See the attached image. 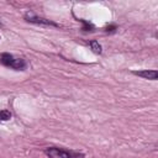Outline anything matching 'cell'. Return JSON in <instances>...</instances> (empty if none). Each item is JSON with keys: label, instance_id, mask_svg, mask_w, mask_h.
Instances as JSON below:
<instances>
[{"label": "cell", "instance_id": "obj_2", "mask_svg": "<svg viewBox=\"0 0 158 158\" xmlns=\"http://www.w3.org/2000/svg\"><path fill=\"white\" fill-rule=\"evenodd\" d=\"M44 154L48 158H75L73 152H68L62 148L57 147H48L44 149Z\"/></svg>", "mask_w": 158, "mask_h": 158}, {"label": "cell", "instance_id": "obj_6", "mask_svg": "<svg viewBox=\"0 0 158 158\" xmlns=\"http://www.w3.org/2000/svg\"><path fill=\"white\" fill-rule=\"evenodd\" d=\"M90 47H91L93 52H95V53H101V46L99 44L98 41H90Z\"/></svg>", "mask_w": 158, "mask_h": 158}, {"label": "cell", "instance_id": "obj_1", "mask_svg": "<svg viewBox=\"0 0 158 158\" xmlns=\"http://www.w3.org/2000/svg\"><path fill=\"white\" fill-rule=\"evenodd\" d=\"M0 62H1V64L6 65V67H10V68H12L15 70H23L27 67L25 59H22V58H15L12 54H9V53L1 54Z\"/></svg>", "mask_w": 158, "mask_h": 158}, {"label": "cell", "instance_id": "obj_5", "mask_svg": "<svg viewBox=\"0 0 158 158\" xmlns=\"http://www.w3.org/2000/svg\"><path fill=\"white\" fill-rule=\"evenodd\" d=\"M11 118V112L9 110H0V121H7Z\"/></svg>", "mask_w": 158, "mask_h": 158}, {"label": "cell", "instance_id": "obj_8", "mask_svg": "<svg viewBox=\"0 0 158 158\" xmlns=\"http://www.w3.org/2000/svg\"><path fill=\"white\" fill-rule=\"evenodd\" d=\"M115 28H116L115 26H110V27H107V30H106V31H107V32H109V31H110V32H112Z\"/></svg>", "mask_w": 158, "mask_h": 158}, {"label": "cell", "instance_id": "obj_7", "mask_svg": "<svg viewBox=\"0 0 158 158\" xmlns=\"http://www.w3.org/2000/svg\"><path fill=\"white\" fill-rule=\"evenodd\" d=\"M80 21L84 23V27H83L84 31H91V30H93V26H91L89 22H86V21H84V20H80Z\"/></svg>", "mask_w": 158, "mask_h": 158}, {"label": "cell", "instance_id": "obj_3", "mask_svg": "<svg viewBox=\"0 0 158 158\" xmlns=\"http://www.w3.org/2000/svg\"><path fill=\"white\" fill-rule=\"evenodd\" d=\"M23 17H25V20H26V21L32 22V23L59 27V25H58V23H56V22H53V21H49V20H47V19H44V17H40V16H37L36 14H33V12H31V11H27V12L25 14V16H23Z\"/></svg>", "mask_w": 158, "mask_h": 158}, {"label": "cell", "instance_id": "obj_4", "mask_svg": "<svg viewBox=\"0 0 158 158\" xmlns=\"http://www.w3.org/2000/svg\"><path fill=\"white\" fill-rule=\"evenodd\" d=\"M135 75H138L141 78H144V79H149V80H156L157 77H158V73L157 70H133L132 72Z\"/></svg>", "mask_w": 158, "mask_h": 158}]
</instances>
